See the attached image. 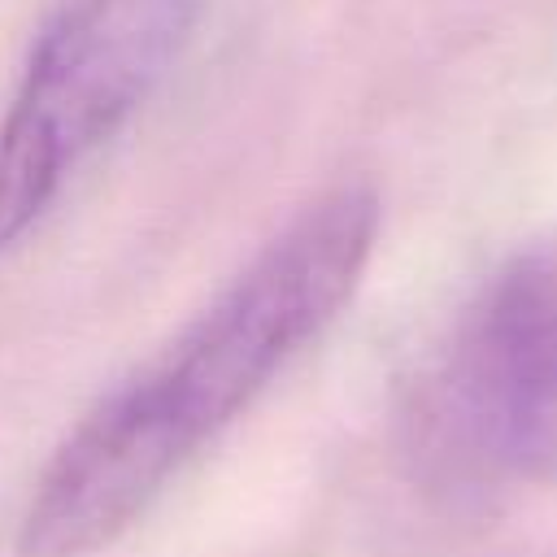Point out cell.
<instances>
[{
    "instance_id": "cell-2",
    "label": "cell",
    "mask_w": 557,
    "mask_h": 557,
    "mask_svg": "<svg viewBox=\"0 0 557 557\" xmlns=\"http://www.w3.org/2000/svg\"><path fill=\"white\" fill-rule=\"evenodd\" d=\"M200 0H61L0 122V252L148 104L191 44Z\"/></svg>"
},
{
    "instance_id": "cell-3",
    "label": "cell",
    "mask_w": 557,
    "mask_h": 557,
    "mask_svg": "<svg viewBox=\"0 0 557 557\" xmlns=\"http://www.w3.org/2000/svg\"><path fill=\"white\" fill-rule=\"evenodd\" d=\"M422 435L461 474L557 461V239L509 252L479 283L422 392Z\"/></svg>"
},
{
    "instance_id": "cell-1",
    "label": "cell",
    "mask_w": 557,
    "mask_h": 557,
    "mask_svg": "<svg viewBox=\"0 0 557 557\" xmlns=\"http://www.w3.org/2000/svg\"><path fill=\"white\" fill-rule=\"evenodd\" d=\"M379 196L344 183L305 205L148 366L100 396L44 466L17 557L113 544L352 300L379 239Z\"/></svg>"
}]
</instances>
